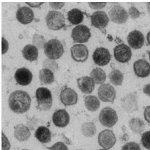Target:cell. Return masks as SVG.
<instances>
[{"label":"cell","mask_w":150,"mask_h":150,"mask_svg":"<svg viewBox=\"0 0 150 150\" xmlns=\"http://www.w3.org/2000/svg\"><path fill=\"white\" fill-rule=\"evenodd\" d=\"M8 103L9 108L13 111L22 113L30 109L31 98L27 92L22 90L16 91L10 94Z\"/></svg>","instance_id":"1"},{"label":"cell","mask_w":150,"mask_h":150,"mask_svg":"<svg viewBox=\"0 0 150 150\" xmlns=\"http://www.w3.org/2000/svg\"><path fill=\"white\" fill-rule=\"evenodd\" d=\"M35 94L38 104L37 109L40 111H44L50 110L52 104L50 91L46 88L40 87L37 89Z\"/></svg>","instance_id":"2"},{"label":"cell","mask_w":150,"mask_h":150,"mask_svg":"<svg viewBox=\"0 0 150 150\" xmlns=\"http://www.w3.org/2000/svg\"><path fill=\"white\" fill-rule=\"evenodd\" d=\"M44 51L47 57L50 59H59L64 52V48L61 42L58 40L52 39L45 43Z\"/></svg>","instance_id":"3"},{"label":"cell","mask_w":150,"mask_h":150,"mask_svg":"<svg viewBox=\"0 0 150 150\" xmlns=\"http://www.w3.org/2000/svg\"><path fill=\"white\" fill-rule=\"evenodd\" d=\"M47 25L49 29L54 30H58L65 25V18L60 12L56 11H49L46 16Z\"/></svg>","instance_id":"4"},{"label":"cell","mask_w":150,"mask_h":150,"mask_svg":"<svg viewBox=\"0 0 150 150\" xmlns=\"http://www.w3.org/2000/svg\"><path fill=\"white\" fill-rule=\"evenodd\" d=\"M100 123L108 127H112L118 120V116L115 111L110 107H106L100 111L99 115Z\"/></svg>","instance_id":"5"},{"label":"cell","mask_w":150,"mask_h":150,"mask_svg":"<svg viewBox=\"0 0 150 150\" xmlns=\"http://www.w3.org/2000/svg\"><path fill=\"white\" fill-rule=\"evenodd\" d=\"M108 13L111 20L118 24L125 23L129 17L126 9L118 4L113 6L109 11Z\"/></svg>","instance_id":"6"},{"label":"cell","mask_w":150,"mask_h":150,"mask_svg":"<svg viewBox=\"0 0 150 150\" xmlns=\"http://www.w3.org/2000/svg\"><path fill=\"white\" fill-rule=\"evenodd\" d=\"M91 36L89 29L83 24L78 25L72 30L71 37L74 41L77 43L86 42Z\"/></svg>","instance_id":"7"},{"label":"cell","mask_w":150,"mask_h":150,"mask_svg":"<svg viewBox=\"0 0 150 150\" xmlns=\"http://www.w3.org/2000/svg\"><path fill=\"white\" fill-rule=\"evenodd\" d=\"M98 94L99 98L102 101L113 103L116 97V92L114 88L110 84L105 83L99 87Z\"/></svg>","instance_id":"8"},{"label":"cell","mask_w":150,"mask_h":150,"mask_svg":"<svg viewBox=\"0 0 150 150\" xmlns=\"http://www.w3.org/2000/svg\"><path fill=\"white\" fill-rule=\"evenodd\" d=\"M98 141L100 146L108 150L112 147L115 144L116 139L112 130L105 129L99 133Z\"/></svg>","instance_id":"9"},{"label":"cell","mask_w":150,"mask_h":150,"mask_svg":"<svg viewBox=\"0 0 150 150\" xmlns=\"http://www.w3.org/2000/svg\"><path fill=\"white\" fill-rule=\"evenodd\" d=\"M113 53L115 59L122 63L129 62L132 56L130 48L124 43H121L116 46L114 49Z\"/></svg>","instance_id":"10"},{"label":"cell","mask_w":150,"mask_h":150,"mask_svg":"<svg viewBox=\"0 0 150 150\" xmlns=\"http://www.w3.org/2000/svg\"><path fill=\"white\" fill-rule=\"evenodd\" d=\"M92 57L93 61L96 64L103 66L108 64L111 59V55L107 49L100 47L95 50Z\"/></svg>","instance_id":"11"},{"label":"cell","mask_w":150,"mask_h":150,"mask_svg":"<svg viewBox=\"0 0 150 150\" xmlns=\"http://www.w3.org/2000/svg\"><path fill=\"white\" fill-rule=\"evenodd\" d=\"M71 53L73 59L77 62H83L88 58L89 52L85 45L82 44H76L71 48Z\"/></svg>","instance_id":"12"},{"label":"cell","mask_w":150,"mask_h":150,"mask_svg":"<svg viewBox=\"0 0 150 150\" xmlns=\"http://www.w3.org/2000/svg\"><path fill=\"white\" fill-rule=\"evenodd\" d=\"M122 106L127 112L132 113L138 109L137 96L136 92L130 93L122 99Z\"/></svg>","instance_id":"13"},{"label":"cell","mask_w":150,"mask_h":150,"mask_svg":"<svg viewBox=\"0 0 150 150\" xmlns=\"http://www.w3.org/2000/svg\"><path fill=\"white\" fill-rule=\"evenodd\" d=\"M60 98L61 102L65 106L74 105L78 100L77 93L70 88L63 89L61 92Z\"/></svg>","instance_id":"14"},{"label":"cell","mask_w":150,"mask_h":150,"mask_svg":"<svg viewBox=\"0 0 150 150\" xmlns=\"http://www.w3.org/2000/svg\"><path fill=\"white\" fill-rule=\"evenodd\" d=\"M127 40L130 47L134 49L137 50L141 48L143 46L144 38L143 34L141 31L135 30L129 33Z\"/></svg>","instance_id":"15"},{"label":"cell","mask_w":150,"mask_h":150,"mask_svg":"<svg viewBox=\"0 0 150 150\" xmlns=\"http://www.w3.org/2000/svg\"><path fill=\"white\" fill-rule=\"evenodd\" d=\"M133 69L135 75L137 76L145 78L150 74V64L144 59H139L134 62Z\"/></svg>","instance_id":"16"},{"label":"cell","mask_w":150,"mask_h":150,"mask_svg":"<svg viewBox=\"0 0 150 150\" xmlns=\"http://www.w3.org/2000/svg\"><path fill=\"white\" fill-rule=\"evenodd\" d=\"M91 21L94 27L101 29L106 26L109 21V18L105 11H97L93 12L91 16Z\"/></svg>","instance_id":"17"},{"label":"cell","mask_w":150,"mask_h":150,"mask_svg":"<svg viewBox=\"0 0 150 150\" xmlns=\"http://www.w3.org/2000/svg\"><path fill=\"white\" fill-rule=\"evenodd\" d=\"M70 119L69 115L65 109L57 110L52 116L54 124L59 127H64L67 125L69 123Z\"/></svg>","instance_id":"18"},{"label":"cell","mask_w":150,"mask_h":150,"mask_svg":"<svg viewBox=\"0 0 150 150\" xmlns=\"http://www.w3.org/2000/svg\"><path fill=\"white\" fill-rule=\"evenodd\" d=\"M14 77L18 84L23 86H25L31 82L33 79V74L28 69L23 67L17 70Z\"/></svg>","instance_id":"19"},{"label":"cell","mask_w":150,"mask_h":150,"mask_svg":"<svg viewBox=\"0 0 150 150\" xmlns=\"http://www.w3.org/2000/svg\"><path fill=\"white\" fill-rule=\"evenodd\" d=\"M77 82L78 88L83 93L91 94L94 89L95 83L90 77L86 76L78 78Z\"/></svg>","instance_id":"20"},{"label":"cell","mask_w":150,"mask_h":150,"mask_svg":"<svg viewBox=\"0 0 150 150\" xmlns=\"http://www.w3.org/2000/svg\"><path fill=\"white\" fill-rule=\"evenodd\" d=\"M16 17L18 21L23 24H27L32 22L34 18L33 11L30 8L25 6L19 8L16 13Z\"/></svg>","instance_id":"21"},{"label":"cell","mask_w":150,"mask_h":150,"mask_svg":"<svg viewBox=\"0 0 150 150\" xmlns=\"http://www.w3.org/2000/svg\"><path fill=\"white\" fill-rule=\"evenodd\" d=\"M36 138L41 143H47L51 140V132L47 127L41 126L36 130L35 134Z\"/></svg>","instance_id":"22"},{"label":"cell","mask_w":150,"mask_h":150,"mask_svg":"<svg viewBox=\"0 0 150 150\" xmlns=\"http://www.w3.org/2000/svg\"><path fill=\"white\" fill-rule=\"evenodd\" d=\"M22 53L23 57L28 60L31 62L37 60L38 49L34 45L30 44L26 45L23 49Z\"/></svg>","instance_id":"23"},{"label":"cell","mask_w":150,"mask_h":150,"mask_svg":"<svg viewBox=\"0 0 150 150\" xmlns=\"http://www.w3.org/2000/svg\"><path fill=\"white\" fill-rule=\"evenodd\" d=\"M67 16V19L69 21L74 25L81 23L84 18L83 12L77 8H74L69 11L68 13Z\"/></svg>","instance_id":"24"},{"label":"cell","mask_w":150,"mask_h":150,"mask_svg":"<svg viewBox=\"0 0 150 150\" xmlns=\"http://www.w3.org/2000/svg\"><path fill=\"white\" fill-rule=\"evenodd\" d=\"M14 136L20 141L27 140L30 137V133L29 129L23 124H19L15 127Z\"/></svg>","instance_id":"25"},{"label":"cell","mask_w":150,"mask_h":150,"mask_svg":"<svg viewBox=\"0 0 150 150\" xmlns=\"http://www.w3.org/2000/svg\"><path fill=\"white\" fill-rule=\"evenodd\" d=\"M85 106L89 111H95L99 108L100 103L97 97L95 96H84Z\"/></svg>","instance_id":"26"},{"label":"cell","mask_w":150,"mask_h":150,"mask_svg":"<svg viewBox=\"0 0 150 150\" xmlns=\"http://www.w3.org/2000/svg\"><path fill=\"white\" fill-rule=\"evenodd\" d=\"M39 78L43 84H50L54 81V75L53 72L47 68H43L40 70L39 74Z\"/></svg>","instance_id":"27"},{"label":"cell","mask_w":150,"mask_h":150,"mask_svg":"<svg viewBox=\"0 0 150 150\" xmlns=\"http://www.w3.org/2000/svg\"><path fill=\"white\" fill-rule=\"evenodd\" d=\"M90 76L95 83L98 84L103 83L106 79L105 72L100 67H96L93 69L90 74Z\"/></svg>","instance_id":"28"},{"label":"cell","mask_w":150,"mask_h":150,"mask_svg":"<svg viewBox=\"0 0 150 150\" xmlns=\"http://www.w3.org/2000/svg\"><path fill=\"white\" fill-rule=\"evenodd\" d=\"M129 124L131 129L135 133H141L144 130L145 127L144 123L139 118H132L129 121Z\"/></svg>","instance_id":"29"},{"label":"cell","mask_w":150,"mask_h":150,"mask_svg":"<svg viewBox=\"0 0 150 150\" xmlns=\"http://www.w3.org/2000/svg\"><path fill=\"white\" fill-rule=\"evenodd\" d=\"M109 78L110 82L116 86L122 84L123 79V74L119 70L115 69L112 71L109 75Z\"/></svg>","instance_id":"30"},{"label":"cell","mask_w":150,"mask_h":150,"mask_svg":"<svg viewBox=\"0 0 150 150\" xmlns=\"http://www.w3.org/2000/svg\"><path fill=\"white\" fill-rule=\"evenodd\" d=\"M81 131L83 134L88 137H92L96 133V129L95 125L93 123H85L82 125Z\"/></svg>","instance_id":"31"},{"label":"cell","mask_w":150,"mask_h":150,"mask_svg":"<svg viewBox=\"0 0 150 150\" xmlns=\"http://www.w3.org/2000/svg\"><path fill=\"white\" fill-rule=\"evenodd\" d=\"M143 146L148 149H150V130L144 132L141 138Z\"/></svg>","instance_id":"32"},{"label":"cell","mask_w":150,"mask_h":150,"mask_svg":"<svg viewBox=\"0 0 150 150\" xmlns=\"http://www.w3.org/2000/svg\"><path fill=\"white\" fill-rule=\"evenodd\" d=\"M121 150H141L139 145L134 142H130L125 144Z\"/></svg>","instance_id":"33"},{"label":"cell","mask_w":150,"mask_h":150,"mask_svg":"<svg viewBox=\"0 0 150 150\" xmlns=\"http://www.w3.org/2000/svg\"><path fill=\"white\" fill-rule=\"evenodd\" d=\"M49 149L50 150H68L67 146L62 142L56 143Z\"/></svg>","instance_id":"34"},{"label":"cell","mask_w":150,"mask_h":150,"mask_svg":"<svg viewBox=\"0 0 150 150\" xmlns=\"http://www.w3.org/2000/svg\"><path fill=\"white\" fill-rule=\"evenodd\" d=\"M129 13L130 17L134 19L138 18L140 14V12L134 6H132L129 8Z\"/></svg>","instance_id":"35"},{"label":"cell","mask_w":150,"mask_h":150,"mask_svg":"<svg viewBox=\"0 0 150 150\" xmlns=\"http://www.w3.org/2000/svg\"><path fill=\"white\" fill-rule=\"evenodd\" d=\"M89 5L93 9L96 10L100 9L103 8L106 6V2H89Z\"/></svg>","instance_id":"36"},{"label":"cell","mask_w":150,"mask_h":150,"mask_svg":"<svg viewBox=\"0 0 150 150\" xmlns=\"http://www.w3.org/2000/svg\"><path fill=\"white\" fill-rule=\"evenodd\" d=\"M144 115L145 120L150 124V105L145 108Z\"/></svg>","instance_id":"37"},{"label":"cell","mask_w":150,"mask_h":150,"mask_svg":"<svg viewBox=\"0 0 150 150\" xmlns=\"http://www.w3.org/2000/svg\"><path fill=\"white\" fill-rule=\"evenodd\" d=\"M8 44L7 42L3 37L2 38V54H3L7 50Z\"/></svg>","instance_id":"38"},{"label":"cell","mask_w":150,"mask_h":150,"mask_svg":"<svg viewBox=\"0 0 150 150\" xmlns=\"http://www.w3.org/2000/svg\"><path fill=\"white\" fill-rule=\"evenodd\" d=\"M51 7L54 8H62L64 5V2H51L50 3Z\"/></svg>","instance_id":"39"},{"label":"cell","mask_w":150,"mask_h":150,"mask_svg":"<svg viewBox=\"0 0 150 150\" xmlns=\"http://www.w3.org/2000/svg\"><path fill=\"white\" fill-rule=\"evenodd\" d=\"M144 93L150 97V83L145 85L143 88Z\"/></svg>","instance_id":"40"},{"label":"cell","mask_w":150,"mask_h":150,"mask_svg":"<svg viewBox=\"0 0 150 150\" xmlns=\"http://www.w3.org/2000/svg\"><path fill=\"white\" fill-rule=\"evenodd\" d=\"M29 6L33 7H40L44 2H25Z\"/></svg>","instance_id":"41"},{"label":"cell","mask_w":150,"mask_h":150,"mask_svg":"<svg viewBox=\"0 0 150 150\" xmlns=\"http://www.w3.org/2000/svg\"><path fill=\"white\" fill-rule=\"evenodd\" d=\"M146 38L148 44L150 45V30L147 33Z\"/></svg>","instance_id":"42"},{"label":"cell","mask_w":150,"mask_h":150,"mask_svg":"<svg viewBox=\"0 0 150 150\" xmlns=\"http://www.w3.org/2000/svg\"><path fill=\"white\" fill-rule=\"evenodd\" d=\"M122 139L125 141H127L129 139V137L127 134H125L123 137Z\"/></svg>","instance_id":"43"},{"label":"cell","mask_w":150,"mask_h":150,"mask_svg":"<svg viewBox=\"0 0 150 150\" xmlns=\"http://www.w3.org/2000/svg\"><path fill=\"white\" fill-rule=\"evenodd\" d=\"M147 11L150 14V2H148L147 3Z\"/></svg>","instance_id":"44"},{"label":"cell","mask_w":150,"mask_h":150,"mask_svg":"<svg viewBox=\"0 0 150 150\" xmlns=\"http://www.w3.org/2000/svg\"><path fill=\"white\" fill-rule=\"evenodd\" d=\"M149 59L150 61V51H149Z\"/></svg>","instance_id":"45"},{"label":"cell","mask_w":150,"mask_h":150,"mask_svg":"<svg viewBox=\"0 0 150 150\" xmlns=\"http://www.w3.org/2000/svg\"><path fill=\"white\" fill-rule=\"evenodd\" d=\"M98 150H107V149H98Z\"/></svg>","instance_id":"46"},{"label":"cell","mask_w":150,"mask_h":150,"mask_svg":"<svg viewBox=\"0 0 150 150\" xmlns=\"http://www.w3.org/2000/svg\"><path fill=\"white\" fill-rule=\"evenodd\" d=\"M22 150H28V149H22Z\"/></svg>","instance_id":"47"},{"label":"cell","mask_w":150,"mask_h":150,"mask_svg":"<svg viewBox=\"0 0 150 150\" xmlns=\"http://www.w3.org/2000/svg\"></svg>","instance_id":"48"}]
</instances>
